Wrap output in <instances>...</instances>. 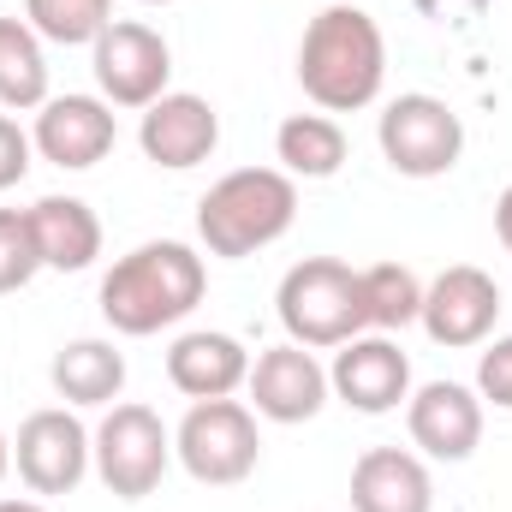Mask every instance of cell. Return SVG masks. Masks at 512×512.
I'll return each instance as SVG.
<instances>
[{"label": "cell", "instance_id": "obj_1", "mask_svg": "<svg viewBox=\"0 0 512 512\" xmlns=\"http://www.w3.org/2000/svg\"><path fill=\"white\" fill-rule=\"evenodd\" d=\"M209 292V262L179 245V239H149L126 251L108 274H102V316L114 334L143 340V334H161L173 322H185Z\"/></svg>", "mask_w": 512, "mask_h": 512}, {"label": "cell", "instance_id": "obj_2", "mask_svg": "<svg viewBox=\"0 0 512 512\" xmlns=\"http://www.w3.org/2000/svg\"><path fill=\"white\" fill-rule=\"evenodd\" d=\"M298 84L322 114H358L387 84V36L364 6H322L298 42Z\"/></svg>", "mask_w": 512, "mask_h": 512}, {"label": "cell", "instance_id": "obj_3", "mask_svg": "<svg viewBox=\"0 0 512 512\" xmlns=\"http://www.w3.org/2000/svg\"><path fill=\"white\" fill-rule=\"evenodd\" d=\"M298 221V179L280 167H239L215 179L197 203V239L209 256H256L274 239H286Z\"/></svg>", "mask_w": 512, "mask_h": 512}, {"label": "cell", "instance_id": "obj_4", "mask_svg": "<svg viewBox=\"0 0 512 512\" xmlns=\"http://www.w3.org/2000/svg\"><path fill=\"white\" fill-rule=\"evenodd\" d=\"M274 310H280L286 340H298L310 352L346 346V340L370 334V322H364V280L340 256H304V262H292L286 280H280V292H274Z\"/></svg>", "mask_w": 512, "mask_h": 512}, {"label": "cell", "instance_id": "obj_5", "mask_svg": "<svg viewBox=\"0 0 512 512\" xmlns=\"http://www.w3.org/2000/svg\"><path fill=\"white\" fill-rule=\"evenodd\" d=\"M90 459H96V477L108 495L120 501H143L161 489L167 465H173V429L137 405V399H114L108 417L90 429Z\"/></svg>", "mask_w": 512, "mask_h": 512}, {"label": "cell", "instance_id": "obj_6", "mask_svg": "<svg viewBox=\"0 0 512 512\" xmlns=\"http://www.w3.org/2000/svg\"><path fill=\"white\" fill-rule=\"evenodd\" d=\"M173 459L209 483V489H233L245 483L262 459V435H256V411L239 399H191V411L173 429Z\"/></svg>", "mask_w": 512, "mask_h": 512}, {"label": "cell", "instance_id": "obj_7", "mask_svg": "<svg viewBox=\"0 0 512 512\" xmlns=\"http://www.w3.org/2000/svg\"><path fill=\"white\" fill-rule=\"evenodd\" d=\"M376 143H382V161L399 179H441L465 155V120L441 96L405 90L376 114Z\"/></svg>", "mask_w": 512, "mask_h": 512}, {"label": "cell", "instance_id": "obj_8", "mask_svg": "<svg viewBox=\"0 0 512 512\" xmlns=\"http://www.w3.org/2000/svg\"><path fill=\"white\" fill-rule=\"evenodd\" d=\"M90 72H96V90L108 108H149L167 96V78H173V48L155 24H137V18H114L96 42H90Z\"/></svg>", "mask_w": 512, "mask_h": 512}, {"label": "cell", "instance_id": "obj_9", "mask_svg": "<svg viewBox=\"0 0 512 512\" xmlns=\"http://www.w3.org/2000/svg\"><path fill=\"white\" fill-rule=\"evenodd\" d=\"M12 465H18V483L42 501L54 495H72L96 459H90V429L66 411V405H48V411H30L18 423V441H12Z\"/></svg>", "mask_w": 512, "mask_h": 512}, {"label": "cell", "instance_id": "obj_10", "mask_svg": "<svg viewBox=\"0 0 512 512\" xmlns=\"http://www.w3.org/2000/svg\"><path fill=\"white\" fill-rule=\"evenodd\" d=\"M423 334L447 352H465V346H483L501 322V286L489 268L477 262H453L441 268L429 286H423V310H417Z\"/></svg>", "mask_w": 512, "mask_h": 512}, {"label": "cell", "instance_id": "obj_11", "mask_svg": "<svg viewBox=\"0 0 512 512\" xmlns=\"http://www.w3.org/2000/svg\"><path fill=\"white\" fill-rule=\"evenodd\" d=\"M245 393H251V411L268 417V423H310L322 405H328V370L316 364L310 346L298 340H280L268 352L251 358V376H245Z\"/></svg>", "mask_w": 512, "mask_h": 512}, {"label": "cell", "instance_id": "obj_12", "mask_svg": "<svg viewBox=\"0 0 512 512\" xmlns=\"http://www.w3.org/2000/svg\"><path fill=\"white\" fill-rule=\"evenodd\" d=\"M405 429L423 459L459 465L483 447V399L465 382H423L405 399Z\"/></svg>", "mask_w": 512, "mask_h": 512}, {"label": "cell", "instance_id": "obj_13", "mask_svg": "<svg viewBox=\"0 0 512 512\" xmlns=\"http://www.w3.org/2000/svg\"><path fill=\"white\" fill-rule=\"evenodd\" d=\"M137 149L167 167V173H185V167H203L215 149H221V114L209 96H191V90H167L161 102L143 108L137 120Z\"/></svg>", "mask_w": 512, "mask_h": 512}, {"label": "cell", "instance_id": "obj_14", "mask_svg": "<svg viewBox=\"0 0 512 512\" xmlns=\"http://www.w3.org/2000/svg\"><path fill=\"white\" fill-rule=\"evenodd\" d=\"M30 143H36L42 161H54L66 173H84V167H96V161L114 155L120 126H114V108L102 96H48L36 108Z\"/></svg>", "mask_w": 512, "mask_h": 512}, {"label": "cell", "instance_id": "obj_15", "mask_svg": "<svg viewBox=\"0 0 512 512\" xmlns=\"http://www.w3.org/2000/svg\"><path fill=\"white\" fill-rule=\"evenodd\" d=\"M328 387L340 405L364 411V417H387L411 399V358L387 340V334H358L334 352Z\"/></svg>", "mask_w": 512, "mask_h": 512}, {"label": "cell", "instance_id": "obj_16", "mask_svg": "<svg viewBox=\"0 0 512 512\" xmlns=\"http://www.w3.org/2000/svg\"><path fill=\"white\" fill-rule=\"evenodd\" d=\"M251 376V352L221 328H191L167 346V382L185 399H233Z\"/></svg>", "mask_w": 512, "mask_h": 512}, {"label": "cell", "instance_id": "obj_17", "mask_svg": "<svg viewBox=\"0 0 512 512\" xmlns=\"http://www.w3.org/2000/svg\"><path fill=\"white\" fill-rule=\"evenodd\" d=\"M352 512H435L429 465L411 447H370L352 465Z\"/></svg>", "mask_w": 512, "mask_h": 512}, {"label": "cell", "instance_id": "obj_18", "mask_svg": "<svg viewBox=\"0 0 512 512\" xmlns=\"http://www.w3.org/2000/svg\"><path fill=\"white\" fill-rule=\"evenodd\" d=\"M30 233H36L42 268H54V274H84L102 256V221L84 197H36Z\"/></svg>", "mask_w": 512, "mask_h": 512}, {"label": "cell", "instance_id": "obj_19", "mask_svg": "<svg viewBox=\"0 0 512 512\" xmlns=\"http://www.w3.org/2000/svg\"><path fill=\"white\" fill-rule=\"evenodd\" d=\"M48 382L66 405H114L126 387V352L114 340H72L54 352Z\"/></svg>", "mask_w": 512, "mask_h": 512}, {"label": "cell", "instance_id": "obj_20", "mask_svg": "<svg viewBox=\"0 0 512 512\" xmlns=\"http://www.w3.org/2000/svg\"><path fill=\"white\" fill-rule=\"evenodd\" d=\"M346 131L334 114H286L274 131V161L292 179H334L346 167Z\"/></svg>", "mask_w": 512, "mask_h": 512}, {"label": "cell", "instance_id": "obj_21", "mask_svg": "<svg viewBox=\"0 0 512 512\" xmlns=\"http://www.w3.org/2000/svg\"><path fill=\"white\" fill-rule=\"evenodd\" d=\"M48 102V48L30 18H0V108L30 114Z\"/></svg>", "mask_w": 512, "mask_h": 512}, {"label": "cell", "instance_id": "obj_22", "mask_svg": "<svg viewBox=\"0 0 512 512\" xmlns=\"http://www.w3.org/2000/svg\"><path fill=\"white\" fill-rule=\"evenodd\" d=\"M358 280H364V322H370V334H399V328L417 322V310H423L417 268H405V262H370V268H358Z\"/></svg>", "mask_w": 512, "mask_h": 512}, {"label": "cell", "instance_id": "obj_23", "mask_svg": "<svg viewBox=\"0 0 512 512\" xmlns=\"http://www.w3.org/2000/svg\"><path fill=\"white\" fill-rule=\"evenodd\" d=\"M24 18L54 48H84L114 24V0H24Z\"/></svg>", "mask_w": 512, "mask_h": 512}, {"label": "cell", "instance_id": "obj_24", "mask_svg": "<svg viewBox=\"0 0 512 512\" xmlns=\"http://www.w3.org/2000/svg\"><path fill=\"white\" fill-rule=\"evenodd\" d=\"M42 274V251L30 233V209H0V298L24 292Z\"/></svg>", "mask_w": 512, "mask_h": 512}, {"label": "cell", "instance_id": "obj_25", "mask_svg": "<svg viewBox=\"0 0 512 512\" xmlns=\"http://www.w3.org/2000/svg\"><path fill=\"white\" fill-rule=\"evenodd\" d=\"M477 399L495 405V411H512V334L483 340V358H477Z\"/></svg>", "mask_w": 512, "mask_h": 512}, {"label": "cell", "instance_id": "obj_26", "mask_svg": "<svg viewBox=\"0 0 512 512\" xmlns=\"http://www.w3.org/2000/svg\"><path fill=\"white\" fill-rule=\"evenodd\" d=\"M30 155H36L30 131L18 126L12 114H0V191H12V185L30 173Z\"/></svg>", "mask_w": 512, "mask_h": 512}, {"label": "cell", "instance_id": "obj_27", "mask_svg": "<svg viewBox=\"0 0 512 512\" xmlns=\"http://www.w3.org/2000/svg\"><path fill=\"white\" fill-rule=\"evenodd\" d=\"M429 24H477L489 12V0H411Z\"/></svg>", "mask_w": 512, "mask_h": 512}, {"label": "cell", "instance_id": "obj_28", "mask_svg": "<svg viewBox=\"0 0 512 512\" xmlns=\"http://www.w3.org/2000/svg\"><path fill=\"white\" fill-rule=\"evenodd\" d=\"M495 233H501V245H507V256H512V185L495 197Z\"/></svg>", "mask_w": 512, "mask_h": 512}, {"label": "cell", "instance_id": "obj_29", "mask_svg": "<svg viewBox=\"0 0 512 512\" xmlns=\"http://www.w3.org/2000/svg\"><path fill=\"white\" fill-rule=\"evenodd\" d=\"M6 471H12V441H6V429H0V483H6Z\"/></svg>", "mask_w": 512, "mask_h": 512}, {"label": "cell", "instance_id": "obj_30", "mask_svg": "<svg viewBox=\"0 0 512 512\" xmlns=\"http://www.w3.org/2000/svg\"><path fill=\"white\" fill-rule=\"evenodd\" d=\"M0 512H48L42 501H0Z\"/></svg>", "mask_w": 512, "mask_h": 512}, {"label": "cell", "instance_id": "obj_31", "mask_svg": "<svg viewBox=\"0 0 512 512\" xmlns=\"http://www.w3.org/2000/svg\"><path fill=\"white\" fill-rule=\"evenodd\" d=\"M143 6H173V0H143Z\"/></svg>", "mask_w": 512, "mask_h": 512}]
</instances>
